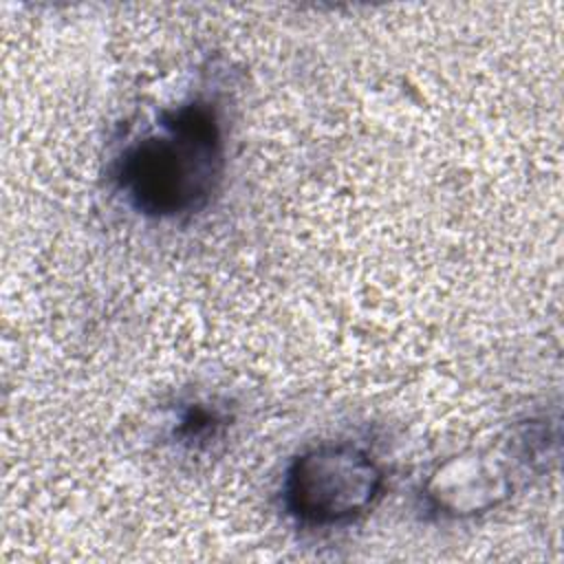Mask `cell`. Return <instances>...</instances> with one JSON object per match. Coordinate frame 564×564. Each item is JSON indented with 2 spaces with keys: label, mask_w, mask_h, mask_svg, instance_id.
Instances as JSON below:
<instances>
[{
  "label": "cell",
  "mask_w": 564,
  "mask_h": 564,
  "mask_svg": "<svg viewBox=\"0 0 564 564\" xmlns=\"http://www.w3.org/2000/svg\"><path fill=\"white\" fill-rule=\"evenodd\" d=\"M223 165V130L214 110L189 101L165 110L154 130L123 150L115 178L139 214L181 218L209 203Z\"/></svg>",
  "instance_id": "cell-1"
},
{
  "label": "cell",
  "mask_w": 564,
  "mask_h": 564,
  "mask_svg": "<svg viewBox=\"0 0 564 564\" xmlns=\"http://www.w3.org/2000/svg\"><path fill=\"white\" fill-rule=\"evenodd\" d=\"M383 469L352 443H324L300 454L284 476V507L302 524L335 527L364 516L383 491Z\"/></svg>",
  "instance_id": "cell-2"
},
{
  "label": "cell",
  "mask_w": 564,
  "mask_h": 564,
  "mask_svg": "<svg viewBox=\"0 0 564 564\" xmlns=\"http://www.w3.org/2000/svg\"><path fill=\"white\" fill-rule=\"evenodd\" d=\"M509 478L482 458H460L443 465L430 480L427 496L443 513H478L509 494Z\"/></svg>",
  "instance_id": "cell-3"
}]
</instances>
